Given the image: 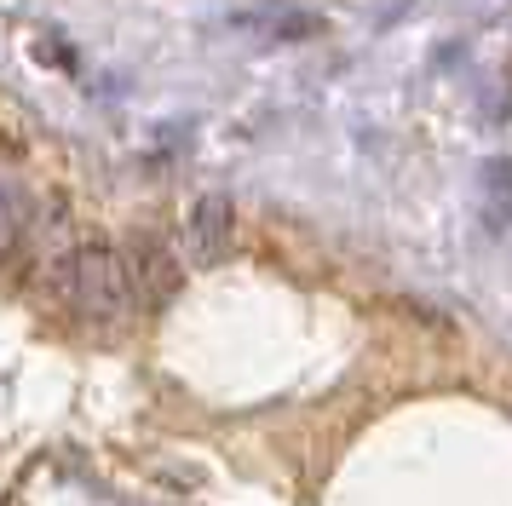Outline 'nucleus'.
<instances>
[{
	"label": "nucleus",
	"instance_id": "obj_3",
	"mask_svg": "<svg viewBox=\"0 0 512 506\" xmlns=\"http://www.w3.org/2000/svg\"><path fill=\"white\" fill-rule=\"evenodd\" d=\"M18 230H24V207H18V196L0 184V253L18 242Z\"/></svg>",
	"mask_w": 512,
	"mask_h": 506
},
{
	"label": "nucleus",
	"instance_id": "obj_1",
	"mask_svg": "<svg viewBox=\"0 0 512 506\" xmlns=\"http://www.w3.org/2000/svg\"><path fill=\"white\" fill-rule=\"evenodd\" d=\"M58 294L64 305H75L81 317H121L127 305H133V271L121 265L110 248H81L64 259V271H58Z\"/></svg>",
	"mask_w": 512,
	"mask_h": 506
},
{
	"label": "nucleus",
	"instance_id": "obj_2",
	"mask_svg": "<svg viewBox=\"0 0 512 506\" xmlns=\"http://www.w3.org/2000/svg\"><path fill=\"white\" fill-rule=\"evenodd\" d=\"M185 248L196 265H219L225 259V248H231V207L219 202V196H208L185 219Z\"/></svg>",
	"mask_w": 512,
	"mask_h": 506
}]
</instances>
